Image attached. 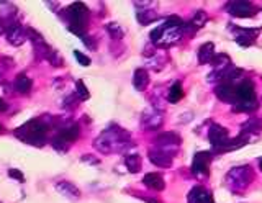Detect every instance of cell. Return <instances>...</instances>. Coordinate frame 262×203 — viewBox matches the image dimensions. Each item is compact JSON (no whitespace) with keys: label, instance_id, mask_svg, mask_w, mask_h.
<instances>
[{"label":"cell","instance_id":"5bb4252c","mask_svg":"<svg viewBox=\"0 0 262 203\" xmlns=\"http://www.w3.org/2000/svg\"><path fill=\"white\" fill-rule=\"evenodd\" d=\"M156 143H158L159 149H164V148H169V146H177L180 143V140H179V136L174 133H164V134L158 136Z\"/></svg>","mask_w":262,"mask_h":203},{"label":"cell","instance_id":"8992f818","mask_svg":"<svg viewBox=\"0 0 262 203\" xmlns=\"http://www.w3.org/2000/svg\"><path fill=\"white\" fill-rule=\"evenodd\" d=\"M236 99L243 102L244 105L248 103H252L254 105V100H256V94H254V85L249 80H244L241 85L236 87Z\"/></svg>","mask_w":262,"mask_h":203},{"label":"cell","instance_id":"4fadbf2b","mask_svg":"<svg viewBox=\"0 0 262 203\" xmlns=\"http://www.w3.org/2000/svg\"><path fill=\"white\" fill-rule=\"evenodd\" d=\"M143 184L146 185V187H149V189H152V190H164V181H162V177L159 175V174H147V175H144V178H143Z\"/></svg>","mask_w":262,"mask_h":203},{"label":"cell","instance_id":"5b68a950","mask_svg":"<svg viewBox=\"0 0 262 203\" xmlns=\"http://www.w3.org/2000/svg\"><path fill=\"white\" fill-rule=\"evenodd\" d=\"M211 161L210 152H196L192 164V172L195 175H207L208 174V164Z\"/></svg>","mask_w":262,"mask_h":203},{"label":"cell","instance_id":"ba28073f","mask_svg":"<svg viewBox=\"0 0 262 203\" xmlns=\"http://www.w3.org/2000/svg\"><path fill=\"white\" fill-rule=\"evenodd\" d=\"M228 12L234 17H252V13H256V9L248 2H231L228 5Z\"/></svg>","mask_w":262,"mask_h":203},{"label":"cell","instance_id":"4316f807","mask_svg":"<svg viewBox=\"0 0 262 203\" xmlns=\"http://www.w3.org/2000/svg\"><path fill=\"white\" fill-rule=\"evenodd\" d=\"M259 166H260V169H262V159H260V164H259Z\"/></svg>","mask_w":262,"mask_h":203},{"label":"cell","instance_id":"3957f363","mask_svg":"<svg viewBox=\"0 0 262 203\" xmlns=\"http://www.w3.org/2000/svg\"><path fill=\"white\" fill-rule=\"evenodd\" d=\"M5 36H7V41L10 43V44L20 46V44H23L25 41H27L28 30H25L21 25H18V23H13V25H10V27L7 28Z\"/></svg>","mask_w":262,"mask_h":203},{"label":"cell","instance_id":"ffe728a7","mask_svg":"<svg viewBox=\"0 0 262 203\" xmlns=\"http://www.w3.org/2000/svg\"><path fill=\"white\" fill-rule=\"evenodd\" d=\"M106 31H108L113 39H121L123 38V30L118 27V23H108V25H106Z\"/></svg>","mask_w":262,"mask_h":203},{"label":"cell","instance_id":"d4e9b609","mask_svg":"<svg viewBox=\"0 0 262 203\" xmlns=\"http://www.w3.org/2000/svg\"><path fill=\"white\" fill-rule=\"evenodd\" d=\"M7 23H5V20L2 18V17H0V35H4L5 33V31H7Z\"/></svg>","mask_w":262,"mask_h":203},{"label":"cell","instance_id":"9c48e42d","mask_svg":"<svg viewBox=\"0 0 262 203\" xmlns=\"http://www.w3.org/2000/svg\"><path fill=\"white\" fill-rule=\"evenodd\" d=\"M149 159L152 164L159 166V167H169L172 164V156L169 152H164L161 149L149 151Z\"/></svg>","mask_w":262,"mask_h":203},{"label":"cell","instance_id":"8fae6325","mask_svg":"<svg viewBox=\"0 0 262 203\" xmlns=\"http://www.w3.org/2000/svg\"><path fill=\"white\" fill-rule=\"evenodd\" d=\"M188 203H213V200L208 192H205L200 187H196V189H193L188 193Z\"/></svg>","mask_w":262,"mask_h":203},{"label":"cell","instance_id":"7a4b0ae2","mask_svg":"<svg viewBox=\"0 0 262 203\" xmlns=\"http://www.w3.org/2000/svg\"><path fill=\"white\" fill-rule=\"evenodd\" d=\"M64 13H66V20H68L69 31H72L74 35H77L80 38H84L85 25L89 21V9L82 2H76V4L69 5Z\"/></svg>","mask_w":262,"mask_h":203},{"label":"cell","instance_id":"83f0119b","mask_svg":"<svg viewBox=\"0 0 262 203\" xmlns=\"http://www.w3.org/2000/svg\"><path fill=\"white\" fill-rule=\"evenodd\" d=\"M0 128H2V126H0Z\"/></svg>","mask_w":262,"mask_h":203},{"label":"cell","instance_id":"7402d4cb","mask_svg":"<svg viewBox=\"0 0 262 203\" xmlns=\"http://www.w3.org/2000/svg\"><path fill=\"white\" fill-rule=\"evenodd\" d=\"M205 21H207V15H205L203 12H199V13L195 15V18H193V21H192V25H193L195 30H199Z\"/></svg>","mask_w":262,"mask_h":203},{"label":"cell","instance_id":"7c38bea8","mask_svg":"<svg viewBox=\"0 0 262 203\" xmlns=\"http://www.w3.org/2000/svg\"><path fill=\"white\" fill-rule=\"evenodd\" d=\"M147 84H149V76H147V72L144 69H136L135 76H133V85L136 91L143 92L147 87Z\"/></svg>","mask_w":262,"mask_h":203},{"label":"cell","instance_id":"52a82bcc","mask_svg":"<svg viewBox=\"0 0 262 203\" xmlns=\"http://www.w3.org/2000/svg\"><path fill=\"white\" fill-rule=\"evenodd\" d=\"M80 134V129H79V125L76 123H69V125H66L64 128L59 129V133H57L56 136V140H59L61 143H72V141H76L77 138Z\"/></svg>","mask_w":262,"mask_h":203},{"label":"cell","instance_id":"ac0fdd59","mask_svg":"<svg viewBox=\"0 0 262 203\" xmlns=\"http://www.w3.org/2000/svg\"><path fill=\"white\" fill-rule=\"evenodd\" d=\"M182 97H184L182 85H180L179 82H176L174 85L170 87V91H169V95H167V99H169V102L176 103V102H179L180 99H182Z\"/></svg>","mask_w":262,"mask_h":203},{"label":"cell","instance_id":"603a6c76","mask_svg":"<svg viewBox=\"0 0 262 203\" xmlns=\"http://www.w3.org/2000/svg\"><path fill=\"white\" fill-rule=\"evenodd\" d=\"M74 56H76V59H77V62L80 64V66H89V64H90V58H89V56L82 54L80 51H74Z\"/></svg>","mask_w":262,"mask_h":203},{"label":"cell","instance_id":"44dd1931","mask_svg":"<svg viewBox=\"0 0 262 203\" xmlns=\"http://www.w3.org/2000/svg\"><path fill=\"white\" fill-rule=\"evenodd\" d=\"M76 88H77V95H79L80 100H87L89 99V91H87V87L84 85V82H82V80H77V82H76Z\"/></svg>","mask_w":262,"mask_h":203},{"label":"cell","instance_id":"e0dca14e","mask_svg":"<svg viewBox=\"0 0 262 203\" xmlns=\"http://www.w3.org/2000/svg\"><path fill=\"white\" fill-rule=\"evenodd\" d=\"M213 46L211 43H205L202 48H200V51H199V61L200 64H205V62H210L213 59Z\"/></svg>","mask_w":262,"mask_h":203},{"label":"cell","instance_id":"2e32d148","mask_svg":"<svg viewBox=\"0 0 262 203\" xmlns=\"http://www.w3.org/2000/svg\"><path fill=\"white\" fill-rule=\"evenodd\" d=\"M15 91L20 94H28L31 91V80L25 74H18L15 79Z\"/></svg>","mask_w":262,"mask_h":203},{"label":"cell","instance_id":"30bf717a","mask_svg":"<svg viewBox=\"0 0 262 203\" xmlns=\"http://www.w3.org/2000/svg\"><path fill=\"white\" fill-rule=\"evenodd\" d=\"M216 95H218V99L225 100V102H234L236 100V87L229 82H225L216 88Z\"/></svg>","mask_w":262,"mask_h":203},{"label":"cell","instance_id":"6da1fadb","mask_svg":"<svg viewBox=\"0 0 262 203\" xmlns=\"http://www.w3.org/2000/svg\"><path fill=\"white\" fill-rule=\"evenodd\" d=\"M15 136L23 143L41 148L46 143V125L41 123L39 120H30L20 128L15 129Z\"/></svg>","mask_w":262,"mask_h":203},{"label":"cell","instance_id":"d6986e66","mask_svg":"<svg viewBox=\"0 0 262 203\" xmlns=\"http://www.w3.org/2000/svg\"><path fill=\"white\" fill-rule=\"evenodd\" d=\"M125 164L129 172H138V170L141 169V157L136 156V154H133V156H126Z\"/></svg>","mask_w":262,"mask_h":203},{"label":"cell","instance_id":"cb8c5ba5","mask_svg":"<svg viewBox=\"0 0 262 203\" xmlns=\"http://www.w3.org/2000/svg\"><path fill=\"white\" fill-rule=\"evenodd\" d=\"M8 175L13 177V178H16V181H18V182H23V181H25L23 174L20 172V170H16V169H10V170H8Z\"/></svg>","mask_w":262,"mask_h":203},{"label":"cell","instance_id":"277c9868","mask_svg":"<svg viewBox=\"0 0 262 203\" xmlns=\"http://www.w3.org/2000/svg\"><path fill=\"white\" fill-rule=\"evenodd\" d=\"M210 141L215 146L216 151H226L228 146V129L221 128L218 125H213L210 129Z\"/></svg>","mask_w":262,"mask_h":203},{"label":"cell","instance_id":"9a60e30c","mask_svg":"<svg viewBox=\"0 0 262 203\" xmlns=\"http://www.w3.org/2000/svg\"><path fill=\"white\" fill-rule=\"evenodd\" d=\"M56 189L59 190L62 195H66V197H69V198H79L80 197V192H79L77 187H74L69 182H57Z\"/></svg>","mask_w":262,"mask_h":203},{"label":"cell","instance_id":"484cf974","mask_svg":"<svg viewBox=\"0 0 262 203\" xmlns=\"http://www.w3.org/2000/svg\"><path fill=\"white\" fill-rule=\"evenodd\" d=\"M7 110V103L2 100V99H0V113H2V111H5Z\"/></svg>","mask_w":262,"mask_h":203}]
</instances>
